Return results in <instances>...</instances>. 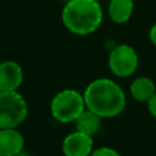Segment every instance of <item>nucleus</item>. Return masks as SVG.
Instances as JSON below:
<instances>
[{
  "label": "nucleus",
  "mask_w": 156,
  "mask_h": 156,
  "mask_svg": "<svg viewBox=\"0 0 156 156\" xmlns=\"http://www.w3.org/2000/svg\"><path fill=\"white\" fill-rule=\"evenodd\" d=\"M85 107L102 118H112L121 115L127 105L123 88L110 78L91 80L83 91Z\"/></svg>",
  "instance_id": "nucleus-1"
},
{
  "label": "nucleus",
  "mask_w": 156,
  "mask_h": 156,
  "mask_svg": "<svg viewBox=\"0 0 156 156\" xmlns=\"http://www.w3.org/2000/svg\"><path fill=\"white\" fill-rule=\"evenodd\" d=\"M104 11L95 0H72L63 5L61 21L63 26L76 35L95 33L102 24Z\"/></svg>",
  "instance_id": "nucleus-2"
},
{
  "label": "nucleus",
  "mask_w": 156,
  "mask_h": 156,
  "mask_svg": "<svg viewBox=\"0 0 156 156\" xmlns=\"http://www.w3.org/2000/svg\"><path fill=\"white\" fill-rule=\"evenodd\" d=\"M85 110L83 93L76 89H62L50 101V113L60 123H72Z\"/></svg>",
  "instance_id": "nucleus-3"
},
{
  "label": "nucleus",
  "mask_w": 156,
  "mask_h": 156,
  "mask_svg": "<svg viewBox=\"0 0 156 156\" xmlns=\"http://www.w3.org/2000/svg\"><path fill=\"white\" fill-rule=\"evenodd\" d=\"M28 116V104L24 96L13 91H0V129L17 128Z\"/></svg>",
  "instance_id": "nucleus-4"
},
{
  "label": "nucleus",
  "mask_w": 156,
  "mask_h": 156,
  "mask_svg": "<svg viewBox=\"0 0 156 156\" xmlns=\"http://www.w3.org/2000/svg\"><path fill=\"white\" fill-rule=\"evenodd\" d=\"M139 65V56L129 44H118L108 52L107 66L110 72L118 78L133 76Z\"/></svg>",
  "instance_id": "nucleus-5"
},
{
  "label": "nucleus",
  "mask_w": 156,
  "mask_h": 156,
  "mask_svg": "<svg viewBox=\"0 0 156 156\" xmlns=\"http://www.w3.org/2000/svg\"><path fill=\"white\" fill-rule=\"evenodd\" d=\"M61 150L63 156H90L94 150L93 136L74 130L63 138Z\"/></svg>",
  "instance_id": "nucleus-6"
},
{
  "label": "nucleus",
  "mask_w": 156,
  "mask_h": 156,
  "mask_svg": "<svg viewBox=\"0 0 156 156\" xmlns=\"http://www.w3.org/2000/svg\"><path fill=\"white\" fill-rule=\"evenodd\" d=\"M23 79L24 72L18 62L13 60L0 62V91L18 90Z\"/></svg>",
  "instance_id": "nucleus-7"
},
{
  "label": "nucleus",
  "mask_w": 156,
  "mask_h": 156,
  "mask_svg": "<svg viewBox=\"0 0 156 156\" xmlns=\"http://www.w3.org/2000/svg\"><path fill=\"white\" fill-rule=\"evenodd\" d=\"M24 150V136L17 128L0 129V156H15Z\"/></svg>",
  "instance_id": "nucleus-8"
},
{
  "label": "nucleus",
  "mask_w": 156,
  "mask_h": 156,
  "mask_svg": "<svg viewBox=\"0 0 156 156\" xmlns=\"http://www.w3.org/2000/svg\"><path fill=\"white\" fill-rule=\"evenodd\" d=\"M134 11V0H110L107 5V16L116 24L127 23Z\"/></svg>",
  "instance_id": "nucleus-9"
},
{
  "label": "nucleus",
  "mask_w": 156,
  "mask_h": 156,
  "mask_svg": "<svg viewBox=\"0 0 156 156\" xmlns=\"http://www.w3.org/2000/svg\"><path fill=\"white\" fill-rule=\"evenodd\" d=\"M156 91L154 80L146 76H139L134 78L129 85V93L132 98L138 102L146 104Z\"/></svg>",
  "instance_id": "nucleus-10"
},
{
  "label": "nucleus",
  "mask_w": 156,
  "mask_h": 156,
  "mask_svg": "<svg viewBox=\"0 0 156 156\" xmlns=\"http://www.w3.org/2000/svg\"><path fill=\"white\" fill-rule=\"evenodd\" d=\"M102 119H104L102 117H100L99 115H96L95 112H93L85 107V110L74 121L76 130H79L90 136H94L101 129Z\"/></svg>",
  "instance_id": "nucleus-11"
},
{
  "label": "nucleus",
  "mask_w": 156,
  "mask_h": 156,
  "mask_svg": "<svg viewBox=\"0 0 156 156\" xmlns=\"http://www.w3.org/2000/svg\"><path fill=\"white\" fill-rule=\"evenodd\" d=\"M90 156H122L116 149L110 146H100L93 150Z\"/></svg>",
  "instance_id": "nucleus-12"
},
{
  "label": "nucleus",
  "mask_w": 156,
  "mask_h": 156,
  "mask_svg": "<svg viewBox=\"0 0 156 156\" xmlns=\"http://www.w3.org/2000/svg\"><path fill=\"white\" fill-rule=\"evenodd\" d=\"M146 106H147V110H149L150 115H151L154 118H156V91H155V94L151 96V99L146 102Z\"/></svg>",
  "instance_id": "nucleus-13"
},
{
  "label": "nucleus",
  "mask_w": 156,
  "mask_h": 156,
  "mask_svg": "<svg viewBox=\"0 0 156 156\" xmlns=\"http://www.w3.org/2000/svg\"><path fill=\"white\" fill-rule=\"evenodd\" d=\"M149 39H150L151 44L156 46V22L151 26V28L149 30Z\"/></svg>",
  "instance_id": "nucleus-14"
},
{
  "label": "nucleus",
  "mask_w": 156,
  "mask_h": 156,
  "mask_svg": "<svg viewBox=\"0 0 156 156\" xmlns=\"http://www.w3.org/2000/svg\"><path fill=\"white\" fill-rule=\"evenodd\" d=\"M15 156H32V155H30L29 152H27V151H24V150H23V151H21V152H18V154H16Z\"/></svg>",
  "instance_id": "nucleus-15"
},
{
  "label": "nucleus",
  "mask_w": 156,
  "mask_h": 156,
  "mask_svg": "<svg viewBox=\"0 0 156 156\" xmlns=\"http://www.w3.org/2000/svg\"><path fill=\"white\" fill-rule=\"evenodd\" d=\"M61 1H63V2L66 4V2H69V1H72V0H61Z\"/></svg>",
  "instance_id": "nucleus-16"
},
{
  "label": "nucleus",
  "mask_w": 156,
  "mask_h": 156,
  "mask_svg": "<svg viewBox=\"0 0 156 156\" xmlns=\"http://www.w3.org/2000/svg\"><path fill=\"white\" fill-rule=\"evenodd\" d=\"M95 1H98V2H101V1H104V0H95Z\"/></svg>",
  "instance_id": "nucleus-17"
}]
</instances>
